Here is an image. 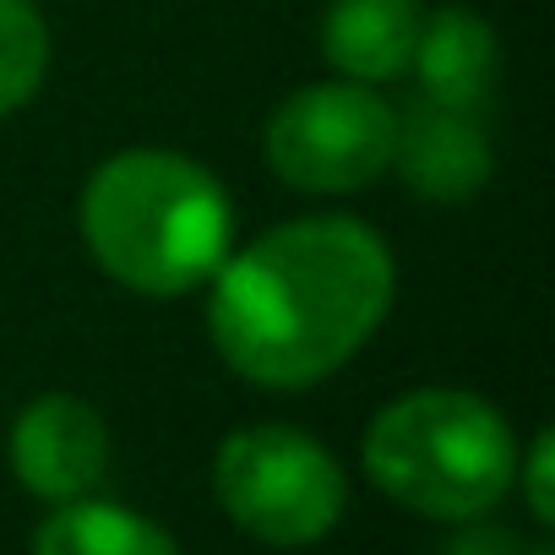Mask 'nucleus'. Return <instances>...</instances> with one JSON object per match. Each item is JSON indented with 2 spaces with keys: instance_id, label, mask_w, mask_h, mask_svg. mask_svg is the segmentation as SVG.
Here are the masks:
<instances>
[{
  "instance_id": "f257e3e1",
  "label": "nucleus",
  "mask_w": 555,
  "mask_h": 555,
  "mask_svg": "<svg viewBox=\"0 0 555 555\" xmlns=\"http://www.w3.org/2000/svg\"><path fill=\"white\" fill-rule=\"evenodd\" d=\"M392 295V245L360 218L317 212L223 256L207 284V338L240 382L306 392L376 338Z\"/></svg>"
},
{
  "instance_id": "f03ea898",
  "label": "nucleus",
  "mask_w": 555,
  "mask_h": 555,
  "mask_svg": "<svg viewBox=\"0 0 555 555\" xmlns=\"http://www.w3.org/2000/svg\"><path fill=\"white\" fill-rule=\"evenodd\" d=\"M88 256L120 289L180 300L212 284L234 250V207L212 169L169 147H126L104 158L77 202Z\"/></svg>"
},
{
  "instance_id": "7ed1b4c3",
  "label": "nucleus",
  "mask_w": 555,
  "mask_h": 555,
  "mask_svg": "<svg viewBox=\"0 0 555 555\" xmlns=\"http://www.w3.org/2000/svg\"><path fill=\"white\" fill-rule=\"evenodd\" d=\"M360 463L392 506L430 522H474L506 501L517 474V436L479 392L414 387L376 409Z\"/></svg>"
},
{
  "instance_id": "20e7f679",
  "label": "nucleus",
  "mask_w": 555,
  "mask_h": 555,
  "mask_svg": "<svg viewBox=\"0 0 555 555\" xmlns=\"http://www.w3.org/2000/svg\"><path fill=\"white\" fill-rule=\"evenodd\" d=\"M212 495L240 533L272 550H306L338 528L349 474L311 430L240 425L212 452Z\"/></svg>"
},
{
  "instance_id": "39448f33",
  "label": "nucleus",
  "mask_w": 555,
  "mask_h": 555,
  "mask_svg": "<svg viewBox=\"0 0 555 555\" xmlns=\"http://www.w3.org/2000/svg\"><path fill=\"white\" fill-rule=\"evenodd\" d=\"M398 109L365 82H311L267 120L272 175L306 196H349L392 169Z\"/></svg>"
},
{
  "instance_id": "423d86ee",
  "label": "nucleus",
  "mask_w": 555,
  "mask_h": 555,
  "mask_svg": "<svg viewBox=\"0 0 555 555\" xmlns=\"http://www.w3.org/2000/svg\"><path fill=\"white\" fill-rule=\"evenodd\" d=\"M7 457L28 495L61 506V501L99 490V479L109 468V425L88 398L44 392L12 420Z\"/></svg>"
},
{
  "instance_id": "0eeeda50",
  "label": "nucleus",
  "mask_w": 555,
  "mask_h": 555,
  "mask_svg": "<svg viewBox=\"0 0 555 555\" xmlns=\"http://www.w3.org/2000/svg\"><path fill=\"white\" fill-rule=\"evenodd\" d=\"M392 169L414 196L452 207V202H468V196L485 191V180L495 169V153H490V137H485L479 115L420 99L409 115H398Z\"/></svg>"
},
{
  "instance_id": "6e6552de",
  "label": "nucleus",
  "mask_w": 555,
  "mask_h": 555,
  "mask_svg": "<svg viewBox=\"0 0 555 555\" xmlns=\"http://www.w3.org/2000/svg\"><path fill=\"white\" fill-rule=\"evenodd\" d=\"M420 0H333L322 17V55L344 82H398L420 44Z\"/></svg>"
},
{
  "instance_id": "1a4fd4ad",
  "label": "nucleus",
  "mask_w": 555,
  "mask_h": 555,
  "mask_svg": "<svg viewBox=\"0 0 555 555\" xmlns=\"http://www.w3.org/2000/svg\"><path fill=\"white\" fill-rule=\"evenodd\" d=\"M409 72L420 77V93L430 104L479 115L495 88V72H501V44H495L490 23L474 17L468 7H441L420 23Z\"/></svg>"
},
{
  "instance_id": "9d476101",
  "label": "nucleus",
  "mask_w": 555,
  "mask_h": 555,
  "mask_svg": "<svg viewBox=\"0 0 555 555\" xmlns=\"http://www.w3.org/2000/svg\"><path fill=\"white\" fill-rule=\"evenodd\" d=\"M34 555H180L175 533L120 501H61L39 533H34Z\"/></svg>"
},
{
  "instance_id": "9b49d317",
  "label": "nucleus",
  "mask_w": 555,
  "mask_h": 555,
  "mask_svg": "<svg viewBox=\"0 0 555 555\" xmlns=\"http://www.w3.org/2000/svg\"><path fill=\"white\" fill-rule=\"evenodd\" d=\"M50 72V28L34 0H0V115L34 104Z\"/></svg>"
},
{
  "instance_id": "f8f14e48",
  "label": "nucleus",
  "mask_w": 555,
  "mask_h": 555,
  "mask_svg": "<svg viewBox=\"0 0 555 555\" xmlns=\"http://www.w3.org/2000/svg\"><path fill=\"white\" fill-rule=\"evenodd\" d=\"M512 485H522V501H528L533 522L550 528V522H555V436H550V430H533L528 452H517Z\"/></svg>"
},
{
  "instance_id": "ddd939ff",
  "label": "nucleus",
  "mask_w": 555,
  "mask_h": 555,
  "mask_svg": "<svg viewBox=\"0 0 555 555\" xmlns=\"http://www.w3.org/2000/svg\"><path fill=\"white\" fill-rule=\"evenodd\" d=\"M441 555H528V544L512 533V528H495V522H457V533L441 544Z\"/></svg>"
},
{
  "instance_id": "4468645a",
  "label": "nucleus",
  "mask_w": 555,
  "mask_h": 555,
  "mask_svg": "<svg viewBox=\"0 0 555 555\" xmlns=\"http://www.w3.org/2000/svg\"><path fill=\"white\" fill-rule=\"evenodd\" d=\"M528 555H555V544H544V539H539V544H528Z\"/></svg>"
}]
</instances>
